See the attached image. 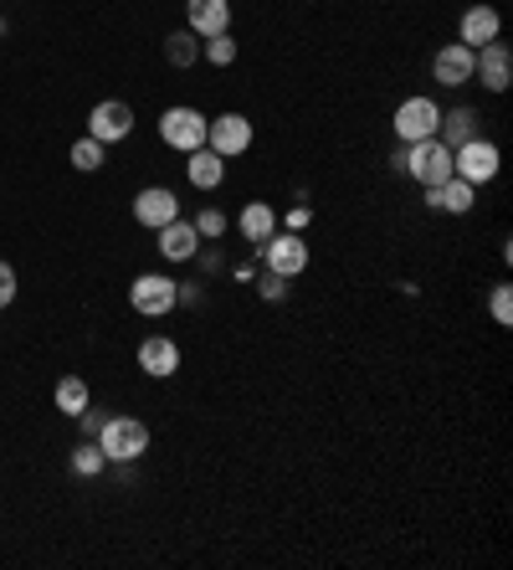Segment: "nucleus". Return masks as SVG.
<instances>
[{
	"label": "nucleus",
	"mask_w": 513,
	"mask_h": 570,
	"mask_svg": "<svg viewBox=\"0 0 513 570\" xmlns=\"http://www.w3.org/2000/svg\"><path fill=\"white\" fill-rule=\"evenodd\" d=\"M93 442L103 448L108 463H133V458H145L149 452V427L139 417H103Z\"/></svg>",
	"instance_id": "nucleus-1"
},
{
	"label": "nucleus",
	"mask_w": 513,
	"mask_h": 570,
	"mask_svg": "<svg viewBox=\"0 0 513 570\" xmlns=\"http://www.w3.org/2000/svg\"><path fill=\"white\" fill-rule=\"evenodd\" d=\"M400 170H406V175L421 185V191H426V185H441V181H452V150H447L437 135L416 139V144H406V150H400Z\"/></svg>",
	"instance_id": "nucleus-2"
},
{
	"label": "nucleus",
	"mask_w": 513,
	"mask_h": 570,
	"mask_svg": "<svg viewBox=\"0 0 513 570\" xmlns=\"http://www.w3.org/2000/svg\"><path fill=\"white\" fill-rule=\"evenodd\" d=\"M499 170H503V154H499V144L483 139V135L452 150V175L457 181H468V185H478V191L499 181Z\"/></svg>",
	"instance_id": "nucleus-3"
},
{
	"label": "nucleus",
	"mask_w": 513,
	"mask_h": 570,
	"mask_svg": "<svg viewBox=\"0 0 513 570\" xmlns=\"http://www.w3.org/2000/svg\"><path fill=\"white\" fill-rule=\"evenodd\" d=\"M205 114L201 108H191V104H175V108H164L160 114V139L170 144V150H180V154H191V150H201L205 144Z\"/></svg>",
	"instance_id": "nucleus-4"
},
{
	"label": "nucleus",
	"mask_w": 513,
	"mask_h": 570,
	"mask_svg": "<svg viewBox=\"0 0 513 570\" xmlns=\"http://www.w3.org/2000/svg\"><path fill=\"white\" fill-rule=\"evenodd\" d=\"M257 252V262L272 272H282V278H298V272L308 268V241L298 237V232H272V237L263 241V247H252Z\"/></svg>",
	"instance_id": "nucleus-5"
},
{
	"label": "nucleus",
	"mask_w": 513,
	"mask_h": 570,
	"mask_svg": "<svg viewBox=\"0 0 513 570\" xmlns=\"http://www.w3.org/2000/svg\"><path fill=\"white\" fill-rule=\"evenodd\" d=\"M396 139L400 144H416V139H431L437 135V123H441V108L437 98H426V93H416V98H400L396 108Z\"/></svg>",
	"instance_id": "nucleus-6"
},
{
	"label": "nucleus",
	"mask_w": 513,
	"mask_h": 570,
	"mask_svg": "<svg viewBox=\"0 0 513 570\" xmlns=\"http://www.w3.org/2000/svg\"><path fill=\"white\" fill-rule=\"evenodd\" d=\"M129 303H133V314L164 319L175 309V278H164V272H139L129 283Z\"/></svg>",
	"instance_id": "nucleus-7"
},
{
	"label": "nucleus",
	"mask_w": 513,
	"mask_h": 570,
	"mask_svg": "<svg viewBox=\"0 0 513 570\" xmlns=\"http://www.w3.org/2000/svg\"><path fill=\"white\" fill-rule=\"evenodd\" d=\"M205 150H216L221 160H236V154L252 150V119L247 114H216L205 123Z\"/></svg>",
	"instance_id": "nucleus-8"
},
{
	"label": "nucleus",
	"mask_w": 513,
	"mask_h": 570,
	"mask_svg": "<svg viewBox=\"0 0 513 570\" xmlns=\"http://www.w3.org/2000/svg\"><path fill=\"white\" fill-rule=\"evenodd\" d=\"M129 135H133V108L124 104V98H103L88 114V139H98L103 150H108V144H124Z\"/></svg>",
	"instance_id": "nucleus-9"
},
{
	"label": "nucleus",
	"mask_w": 513,
	"mask_h": 570,
	"mask_svg": "<svg viewBox=\"0 0 513 570\" xmlns=\"http://www.w3.org/2000/svg\"><path fill=\"white\" fill-rule=\"evenodd\" d=\"M180 216V195L170 185H145V191L133 195V222L149 226V232H160Z\"/></svg>",
	"instance_id": "nucleus-10"
},
{
	"label": "nucleus",
	"mask_w": 513,
	"mask_h": 570,
	"mask_svg": "<svg viewBox=\"0 0 513 570\" xmlns=\"http://www.w3.org/2000/svg\"><path fill=\"white\" fill-rule=\"evenodd\" d=\"M472 77H483V88H488V93H509V83H513V52H509V42H488V46H478Z\"/></svg>",
	"instance_id": "nucleus-11"
},
{
	"label": "nucleus",
	"mask_w": 513,
	"mask_h": 570,
	"mask_svg": "<svg viewBox=\"0 0 513 570\" xmlns=\"http://www.w3.org/2000/svg\"><path fill=\"white\" fill-rule=\"evenodd\" d=\"M472 62H478V52L462 42H447L431 57V77H437L441 88H462V83H472Z\"/></svg>",
	"instance_id": "nucleus-12"
},
{
	"label": "nucleus",
	"mask_w": 513,
	"mask_h": 570,
	"mask_svg": "<svg viewBox=\"0 0 513 570\" xmlns=\"http://www.w3.org/2000/svg\"><path fill=\"white\" fill-rule=\"evenodd\" d=\"M499 31H503V15L493 11V6H468V11H462V21H457V42L478 52V46L499 42Z\"/></svg>",
	"instance_id": "nucleus-13"
},
{
	"label": "nucleus",
	"mask_w": 513,
	"mask_h": 570,
	"mask_svg": "<svg viewBox=\"0 0 513 570\" xmlns=\"http://www.w3.org/2000/svg\"><path fill=\"white\" fill-rule=\"evenodd\" d=\"M139 370L154 380H170L180 370V345L175 340H164V334H149L145 345H139Z\"/></svg>",
	"instance_id": "nucleus-14"
},
{
	"label": "nucleus",
	"mask_w": 513,
	"mask_h": 570,
	"mask_svg": "<svg viewBox=\"0 0 513 570\" xmlns=\"http://www.w3.org/2000/svg\"><path fill=\"white\" fill-rule=\"evenodd\" d=\"M426 206L431 211H447V216H468L472 206H478V185L468 181H441V185H426Z\"/></svg>",
	"instance_id": "nucleus-15"
},
{
	"label": "nucleus",
	"mask_w": 513,
	"mask_h": 570,
	"mask_svg": "<svg viewBox=\"0 0 513 570\" xmlns=\"http://www.w3.org/2000/svg\"><path fill=\"white\" fill-rule=\"evenodd\" d=\"M160 252H164V262H191V257H201V232H195V222L175 216L170 226H160Z\"/></svg>",
	"instance_id": "nucleus-16"
},
{
	"label": "nucleus",
	"mask_w": 513,
	"mask_h": 570,
	"mask_svg": "<svg viewBox=\"0 0 513 570\" xmlns=\"http://www.w3.org/2000/svg\"><path fill=\"white\" fill-rule=\"evenodd\" d=\"M185 26H191L195 36L232 31V0H185Z\"/></svg>",
	"instance_id": "nucleus-17"
},
{
	"label": "nucleus",
	"mask_w": 513,
	"mask_h": 570,
	"mask_svg": "<svg viewBox=\"0 0 513 570\" xmlns=\"http://www.w3.org/2000/svg\"><path fill=\"white\" fill-rule=\"evenodd\" d=\"M236 232L247 237V247H263V241L278 232V206H267V201H247V206L236 211Z\"/></svg>",
	"instance_id": "nucleus-18"
},
{
	"label": "nucleus",
	"mask_w": 513,
	"mask_h": 570,
	"mask_svg": "<svg viewBox=\"0 0 513 570\" xmlns=\"http://www.w3.org/2000/svg\"><path fill=\"white\" fill-rule=\"evenodd\" d=\"M185 181H191L195 191H221V181H226V160L201 144V150L185 154Z\"/></svg>",
	"instance_id": "nucleus-19"
},
{
	"label": "nucleus",
	"mask_w": 513,
	"mask_h": 570,
	"mask_svg": "<svg viewBox=\"0 0 513 570\" xmlns=\"http://www.w3.org/2000/svg\"><path fill=\"white\" fill-rule=\"evenodd\" d=\"M437 139L447 144V150H457V144H468V139H478V114L472 108H447L437 123Z\"/></svg>",
	"instance_id": "nucleus-20"
},
{
	"label": "nucleus",
	"mask_w": 513,
	"mask_h": 570,
	"mask_svg": "<svg viewBox=\"0 0 513 570\" xmlns=\"http://www.w3.org/2000/svg\"><path fill=\"white\" fill-rule=\"evenodd\" d=\"M88 406H93L88 380H83V376H62L57 380V411H62V417H83Z\"/></svg>",
	"instance_id": "nucleus-21"
},
{
	"label": "nucleus",
	"mask_w": 513,
	"mask_h": 570,
	"mask_svg": "<svg viewBox=\"0 0 513 570\" xmlns=\"http://www.w3.org/2000/svg\"><path fill=\"white\" fill-rule=\"evenodd\" d=\"M164 62H170V67H180V73L201 62V42H195L191 26H185V31H170V36H164Z\"/></svg>",
	"instance_id": "nucleus-22"
},
{
	"label": "nucleus",
	"mask_w": 513,
	"mask_h": 570,
	"mask_svg": "<svg viewBox=\"0 0 513 570\" xmlns=\"http://www.w3.org/2000/svg\"><path fill=\"white\" fill-rule=\"evenodd\" d=\"M201 57L211 62V67H232V62H236V36H232V31H216V36H205V42H201Z\"/></svg>",
	"instance_id": "nucleus-23"
},
{
	"label": "nucleus",
	"mask_w": 513,
	"mask_h": 570,
	"mask_svg": "<svg viewBox=\"0 0 513 570\" xmlns=\"http://www.w3.org/2000/svg\"><path fill=\"white\" fill-rule=\"evenodd\" d=\"M103 467H108V458H103L98 442H83V448H73V473H77V478H98Z\"/></svg>",
	"instance_id": "nucleus-24"
},
{
	"label": "nucleus",
	"mask_w": 513,
	"mask_h": 570,
	"mask_svg": "<svg viewBox=\"0 0 513 570\" xmlns=\"http://www.w3.org/2000/svg\"><path fill=\"white\" fill-rule=\"evenodd\" d=\"M252 283H257V299H267V303L288 299V278H282V272H272V268H263L257 278H252Z\"/></svg>",
	"instance_id": "nucleus-25"
},
{
	"label": "nucleus",
	"mask_w": 513,
	"mask_h": 570,
	"mask_svg": "<svg viewBox=\"0 0 513 570\" xmlns=\"http://www.w3.org/2000/svg\"><path fill=\"white\" fill-rule=\"evenodd\" d=\"M226 226H232V216H226V211H216V206H205L201 216H195V232H201V241L226 237Z\"/></svg>",
	"instance_id": "nucleus-26"
},
{
	"label": "nucleus",
	"mask_w": 513,
	"mask_h": 570,
	"mask_svg": "<svg viewBox=\"0 0 513 570\" xmlns=\"http://www.w3.org/2000/svg\"><path fill=\"white\" fill-rule=\"evenodd\" d=\"M73 170H83V175L103 170V144H98V139H77V144H73Z\"/></svg>",
	"instance_id": "nucleus-27"
},
{
	"label": "nucleus",
	"mask_w": 513,
	"mask_h": 570,
	"mask_svg": "<svg viewBox=\"0 0 513 570\" xmlns=\"http://www.w3.org/2000/svg\"><path fill=\"white\" fill-rule=\"evenodd\" d=\"M488 314H493V324H503V330L513 324V288H509V283L493 288V299H488Z\"/></svg>",
	"instance_id": "nucleus-28"
},
{
	"label": "nucleus",
	"mask_w": 513,
	"mask_h": 570,
	"mask_svg": "<svg viewBox=\"0 0 513 570\" xmlns=\"http://www.w3.org/2000/svg\"><path fill=\"white\" fill-rule=\"evenodd\" d=\"M11 299H15V268L0 262V309H11Z\"/></svg>",
	"instance_id": "nucleus-29"
}]
</instances>
